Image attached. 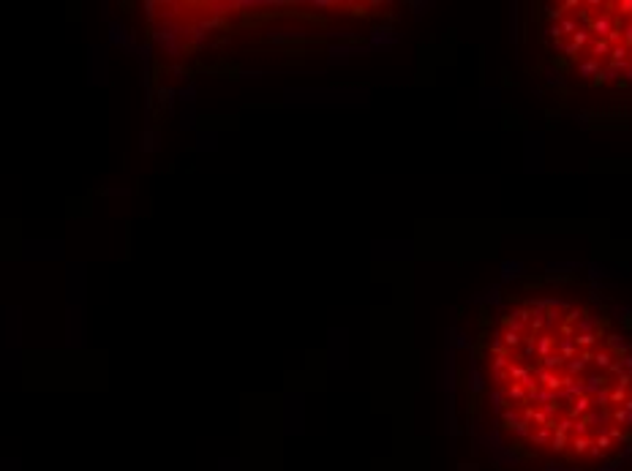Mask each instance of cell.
<instances>
[{
	"mask_svg": "<svg viewBox=\"0 0 632 471\" xmlns=\"http://www.w3.org/2000/svg\"><path fill=\"white\" fill-rule=\"evenodd\" d=\"M589 55L594 57V60H602V57H611V44L605 41V38H591V44L589 47Z\"/></svg>",
	"mask_w": 632,
	"mask_h": 471,
	"instance_id": "cell-1",
	"label": "cell"
},
{
	"mask_svg": "<svg viewBox=\"0 0 632 471\" xmlns=\"http://www.w3.org/2000/svg\"><path fill=\"white\" fill-rule=\"evenodd\" d=\"M556 346H559V357H562L564 362H570V360H575V343H572V338H556Z\"/></svg>",
	"mask_w": 632,
	"mask_h": 471,
	"instance_id": "cell-2",
	"label": "cell"
},
{
	"mask_svg": "<svg viewBox=\"0 0 632 471\" xmlns=\"http://www.w3.org/2000/svg\"><path fill=\"white\" fill-rule=\"evenodd\" d=\"M553 346H556V338H550V335H537V360H545Z\"/></svg>",
	"mask_w": 632,
	"mask_h": 471,
	"instance_id": "cell-3",
	"label": "cell"
},
{
	"mask_svg": "<svg viewBox=\"0 0 632 471\" xmlns=\"http://www.w3.org/2000/svg\"><path fill=\"white\" fill-rule=\"evenodd\" d=\"M608 349L616 352V354H621V357H627V352H630V340H624L621 335H608Z\"/></svg>",
	"mask_w": 632,
	"mask_h": 471,
	"instance_id": "cell-4",
	"label": "cell"
},
{
	"mask_svg": "<svg viewBox=\"0 0 632 471\" xmlns=\"http://www.w3.org/2000/svg\"><path fill=\"white\" fill-rule=\"evenodd\" d=\"M599 71H602V66H599V60H594V57H586V60L580 63V76H586V79H594Z\"/></svg>",
	"mask_w": 632,
	"mask_h": 471,
	"instance_id": "cell-5",
	"label": "cell"
},
{
	"mask_svg": "<svg viewBox=\"0 0 632 471\" xmlns=\"http://www.w3.org/2000/svg\"><path fill=\"white\" fill-rule=\"evenodd\" d=\"M526 373H531V368H529V365H521V362H509V365H507V376H509V381H521Z\"/></svg>",
	"mask_w": 632,
	"mask_h": 471,
	"instance_id": "cell-6",
	"label": "cell"
},
{
	"mask_svg": "<svg viewBox=\"0 0 632 471\" xmlns=\"http://www.w3.org/2000/svg\"><path fill=\"white\" fill-rule=\"evenodd\" d=\"M570 41L575 44L578 49H586V47H589V44H591V33H589V30H586V28H578L575 33L570 35Z\"/></svg>",
	"mask_w": 632,
	"mask_h": 471,
	"instance_id": "cell-7",
	"label": "cell"
},
{
	"mask_svg": "<svg viewBox=\"0 0 632 471\" xmlns=\"http://www.w3.org/2000/svg\"><path fill=\"white\" fill-rule=\"evenodd\" d=\"M572 343H575V346H580V349H591L594 343H597V333H578Z\"/></svg>",
	"mask_w": 632,
	"mask_h": 471,
	"instance_id": "cell-8",
	"label": "cell"
},
{
	"mask_svg": "<svg viewBox=\"0 0 632 471\" xmlns=\"http://www.w3.org/2000/svg\"><path fill=\"white\" fill-rule=\"evenodd\" d=\"M507 395L512 398V401H526V389H523V384L521 381H509V387H507Z\"/></svg>",
	"mask_w": 632,
	"mask_h": 471,
	"instance_id": "cell-9",
	"label": "cell"
},
{
	"mask_svg": "<svg viewBox=\"0 0 632 471\" xmlns=\"http://www.w3.org/2000/svg\"><path fill=\"white\" fill-rule=\"evenodd\" d=\"M499 338H502V343H504L507 349H515V346H521V343H523V335L512 333V330H507V333L499 335Z\"/></svg>",
	"mask_w": 632,
	"mask_h": 471,
	"instance_id": "cell-10",
	"label": "cell"
},
{
	"mask_svg": "<svg viewBox=\"0 0 632 471\" xmlns=\"http://www.w3.org/2000/svg\"><path fill=\"white\" fill-rule=\"evenodd\" d=\"M602 387H605L602 376H591V379H586V395H597Z\"/></svg>",
	"mask_w": 632,
	"mask_h": 471,
	"instance_id": "cell-11",
	"label": "cell"
},
{
	"mask_svg": "<svg viewBox=\"0 0 632 471\" xmlns=\"http://www.w3.org/2000/svg\"><path fill=\"white\" fill-rule=\"evenodd\" d=\"M578 28H580V25L575 22V17H564V19L559 22V30H562V35H572Z\"/></svg>",
	"mask_w": 632,
	"mask_h": 471,
	"instance_id": "cell-12",
	"label": "cell"
},
{
	"mask_svg": "<svg viewBox=\"0 0 632 471\" xmlns=\"http://www.w3.org/2000/svg\"><path fill=\"white\" fill-rule=\"evenodd\" d=\"M540 362H543V368H545V370H550V373H553L556 368L567 365V362H564L562 357H559V354H548V357H545V360H540Z\"/></svg>",
	"mask_w": 632,
	"mask_h": 471,
	"instance_id": "cell-13",
	"label": "cell"
},
{
	"mask_svg": "<svg viewBox=\"0 0 632 471\" xmlns=\"http://www.w3.org/2000/svg\"><path fill=\"white\" fill-rule=\"evenodd\" d=\"M589 406H591L589 395H580V398H578V401H575V406H572V411H570V420H575L578 414H583V411L589 409Z\"/></svg>",
	"mask_w": 632,
	"mask_h": 471,
	"instance_id": "cell-14",
	"label": "cell"
},
{
	"mask_svg": "<svg viewBox=\"0 0 632 471\" xmlns=\"http://www.w3.org/2000/svg\"><path fill=\"white\" fill-rule=\"evenodd\" d=\"M594 365L597 368H611L613 365V357H611V352L605 349V352H597L594 354Z\"/></svg>",
	"mask_w": 632,
	"mask_h": 471,
	"instance_id": "cell-15",
	"label": "cell"
},
{
	"mask_svg": "<svg viewBox=\"0 0 632 471\" xmlns=\"http://www.w3.org/2000/svg\"><path fill=\"white\" fill-rule=\"evenodd\" d=\"M491 354H493V357H502V354H509V349L502 343V338H499V335H493V340H491Z\"/></svg>",
	"mask_w": 632,
	"mask_h": 471,
	"instance_id": "cell-16",
	"label": "cell"
},
{
	"mask_svg": "<svg viewBox=\"0 0 632 471\" xmlns=\"http://www.w3.org/2000/svg\"><path fill=\"white\" fill-rule=\"evenodd\" d=\"M616 14H618V19L621 17H632V0H621V3H616Z\"/></svg>",
	"mask_w": 632,
	"mask_h": 471,
	"instance_id": "cell-17",
	"label": "cell"
},
{
	"mask_svg": "<svg viewBox=\"0 0 632 471\" xmlns=\"http://www.w3.org/2000/svg\"><path fill=\"white\" fill-rule=\"evenodd\" d=\"M564 368H567V376H578V373H583V368H586V365H583L580 360H570Z\"/></svg>",
	"mask_w": 632,
	"mask_h": 471,
	"instance_id": "cell-18",
	"label": "cell"
},
{
	"mask_svg": "<svg viewBox=\"0 0 632 471\" xmlns=\"http://www.w3.org/2000/svg\"><path fill=\"white\" fill-rule=\"evenodd\" d=\"M509 354H502V357H493V362H491V368H493V373H499V370H504V368L509 365Z\"/></svg>",
	"mask_w": 632,
	"mask_h": 471,
	"instance_id": "cell-19",
	"label": "cell"
},
{
	"mask_svg": "<svg viewBox=\"0 0 632 471\" xmlns=\"http://www.w3.org/2000/svg\"><path fill=\"white\" fill-rule=\"evenodd\" d=\"M597 327V319H580L578 321V333H594Z\"/></svg>",
	"mask_w": 632,
	"mask_h": 471,
	"instance_id": "cell-20",
	"label": "cell"
},
{
	"mask_svg": "<svg viewBox=\"0 0 632 471\" xmlns=\"http://www.w3.org/2000/svg\"><path fill=\"white\" fill-rule=\"evenodd\" d=\"M545 17H548V19H559V22H562L564 11H562V6H548V8H545Z\"/></svg>",
	"mask_w": 632,
	"mask_h": 471,
	"instance_id": "cell-21",
	"label": "cell"
},
{
	"mask_svg": "<svg viewBox=\"0 0 632 471\" xmlns=\"http://www.w3.org/2000/svg\"><path fill=\"white\" fill-rule=\"evenodd\" d=\"M578 52H580V49H578L572 41H564V55L570 57V60H578Z\"/></svg>",
	"mask_w": 632,
	"mask_h": 471,
	"instance_id": "cell-22",
	"label": "cell"
},
{
	"mask_svg": "<svg viewBox=\"0 0 632 471\" xmlns=\"http://www.w3.org/2000/svg\"><path fill=\"white\" fill-rule=\"evenodd\" d=\"M559 335H562V338H572V335H575V327L562 321V324H559Z\"/></svg>",
	"mask_w": 632,
	"mask_h": 471,
	"instance_id": "cell-23",
	"label": "cell"
},
{
	"mask_svg": "<svg viewBox=\"0 0 632 471\" xmlns=\"http://www.w3.org/2000/svg\"><path fill=\"white\" fill-rule=\"evenodd\" d=\"M548 35H550V38H553V41H562V38H564V35H562V30H559V25H553V28H548V30H545V38H548Z\"/></svg>",
	"mask_w": 632,
	"mask_h": 471,
	"instance_id": "cell-24",
	"label": "cell"
},
{
	"mask_svg": "<svg viewBox=\"0 0 632 471\" xmlns=\"http://www.w3.org/2000/svg\"><path fill=\"white\" fill-rule=\"evenodd\" d=\"M578 360L583 362V365H591V362H594V352H591V349H583V352H580V357H578Z\"/></svg>",
	"mask_w": 632,
	"mask_h": 471,
	"instance_id": "cell-25",
	"label": "cell"
},
{
	"mask_svg": "<svg viewBox=\"0 0 632 471\" xmlns=\"http://www.w3.org/2000/svg\"><path fill=\"white\" fill-rule=\"evenodd\" d=\"M564 444H567V433H559V430H556V438H553V450H564Z\"/></svg>",
	"mask_w": 632,
	"mask_h": 471,
	"instance_id": "cell-26",
	"label": "cell"
},
{
	"mask_svg": "<svg viewBox=\"0 0 632 471\" xmlns=\"http://www.w3.org/2000/svg\"><path fill=\"white\" fill-rule=\"evenodd\" d=\"M534 422L545 428V422H548V411H534Z\"/></svg>",
	"mask_w": 632,
	"mask_h": 471,
	"instance_id": "cell-27",
	"label": "cell"
},
{
	"mask_svg": "<svg viewBox=\"0 0 632 471\" xmlns=\"http://www.w3.org/2000/svg\"><path fill=\"white\" fill-rule=\"evenodd\" d=\"M618 420V422H630L632 420V411H616V414H613Z\"/></svg>",
	"mask_w": 632,
	"mask_h": 471,
	"instance_id": "cell-28",
	"label": "cell"
},
{
	"mask_svg": "<svg viewBox=\"0 0 632 471\" xmlns=\"http://www.w3.org/2000/svg\"><path fill=\"white\" fill-rule=\"evenodd\" d=\"M586 447H591V441H589V438H578V441H575V450H578V452H583Z\"/></svg>",
	"mask_w": 632,
	"mask_h": 471,
	"instance_id": "cell-29",
	"label": "cell"
},
{
	"mask_svg": "<svg viewBox=\"0 0 632 471\" xmlns=\"http://www.w3.org/2000/svg\"><path fill=\"white\" fill-rule=\"evenodd\" d=\"M611 401H616V403H618V401H624V389H621V387L613 389V392H611Z\"/></svg>",
	"mask_w": 632,
	"mask_h": 471,
	"instance_id": "cell-30",
	"label": "cell"
},
{
	"mask_svg": "<svg viewBox=\"0 0 632 471\" xmlns=\"http://www.w3.org/2000/svg\"><path fill=\"white\" fill-rule=\"evenodd\" d=\"M624 76H627V79H630V82H632V63H630V66H627V68H624Z\"/></svg>",
	"mask_w": 632,
	"mask_h": 471,
	"instance_id": "cell-31",
	"label": "cell"
},
{
	"mask_svg": "<svg viewBox=\"0 0 632 471\" xmlns=\"http://www.w3.org/2000/svg\"><path fill=\"white\" fill-rule=\"evenodd\" d=\"M627 411H632V398H630V401H627Z\"/></svg>",
	"mask_w": 632,
	"mask_h": 471,
	"instance_id": "cell-32",
	"label": "cell"
},
{
	"mask_svg": "<svg viewBox=\"0 0 632 471\" xmlns=\"http://www.w3.org/2000/svg\"><path fill=\"white\" fill-rule=\"evenodd\" d=\"M630 52H632V49H630Z\"/></svg>",
	"mask_w": 632,
	"mask_h": 471,
	"instance_id": "cell-33",
	"label": "cell"
},
{
	"mask_svg": "<svg viewBox=\"0 0 632 471\" xmlns=\"http://www.w3.org/2000/svg\"><path fill=\"white\" fill-rule=\"evenodd\" d=\"M630 25H632V22H630Z\"/></svg>",
	"mask_w": 632,
	"mask_h": 471,
	"instance_id": "cell-34",
	"label": "cell"
}]
</instances>
